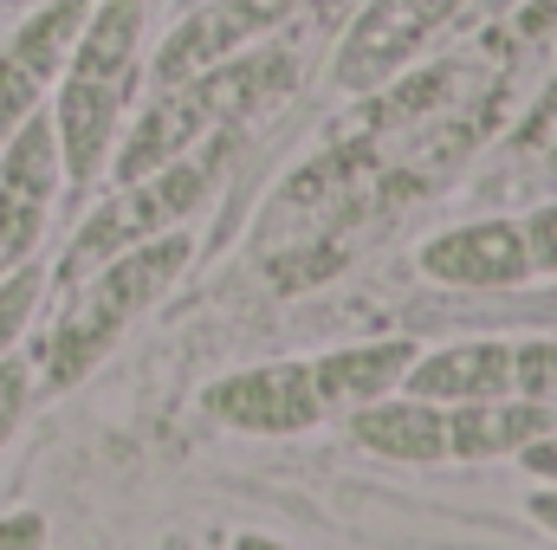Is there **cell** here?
Returning a JSON list of instances; mask_svg holds the SVG:
<instances>
[{
	"label": "cell",
	"instance_id": "1",
	"mask_svg": "<svg viewBox=\"0 0 557 550\" xmlns=\"http://www.w3.org/2000/svg\"><path fill=\"white\" fill-rule=\"evenodd\" d=\"M182 266H188V234L169 227V234H156V240H137V247L111 253L104 266H91L85 278H72V298H65L52 337L39 343L46 383H52V389H72V383L124 337V324H137L143 311L182 278Z\"/></svg>",
	"mask_w": 557,
	"mask_h": 550
},
{
	"label": "cell",
	"instance_id": "2",
	"mask_svg": "<svg viewBox=\"0 0 557 550\" xmlns=\"http://www.w3.org/2000/svg\"><path fill=\"white\" fill-rule=\"evenodd\" d=\"M137 33H143V0H98L78 26V46L65 59V85H59V162L72 182H91L111 155L124 98L137 85Z\"/></svg>",
	"mask_w": 557,
	"mask_h": 550
},
{
	"label": "cell",
	"instance_id": "3",
	"mask_svg": "<svg viewBox=\"0 0 557 550\" xmlns=\"http://www.w3.org/2000/svg\"><path fill=\"white\" fill-rule=\"evenodd\" d=\"M292 78H298V59H292V52H253V59L234 52V59H221V65L182 78V85H162L169 98L149 104L143 124L124 137V149H117V182H137V175H149V168L175 162L195 137L227 130L234 117L260 111V104L278 98Z\"/></svg>",
	"mask_w": 557,
	"mask_h": 550
},
{
	"label": "cell",
	"instance_id": "4",
	"mask_svg": "<svg viewBox=\"0 0 557 550\" xmlns=\"http://www.w3.org/2000/svg\"><path fill=\"white\" fill-rule=\"evenodd\" d=\"M201 201H208V168H201V162H182V155L162 162V168H149V175H137V182H124V195L104 201V208L72 234V247H65V260H59V278L72 285V278H85L91 266H104L111 253L169 234V227L188 221Z\"/></svg>",
	"mask_w": 557,
	"mask_h": 550
},
{
	"label": "cell",
	"instance_id": "5",
	"mask_svg": "<svg viewBox=\"0 0 557 550\" xmlns=\"http://www.w3.org/2000/svg\"><path fill=\"white\" fill-rule=\"evenodd\" d=\"M59 130L52 117H26L13 137L0 142V278L13 266H26V253L39 247L46 234V214H52V195H59Z\"/></svg>",
	"mask_w": 557,
	"mask_h": 550
},
{
	"label": "cell",
	"instance_id": "6",
	"mask_svg": "<svg viewBox=\"0 0 557 550\" xmlns=\"http://www.w3.org/2000/svg\"><path fill=\"white\" fill-rule=\"evenodd\" d=\"M85 13H91V0H52V7H46V13H33V20L20 26V39L0 52V142L13 137L33 111H39L46 85L65 72V59H72V46H78Z\"/></svg>",
	"mask_w": 557,
	"mask_h": 550
},
{
	"label": "cell",
	"instance_id": "7",
	"mask_svg": "<svg viewBox=\"0 0 557 550\" xmlns=\"http://www.w3.org/2000/svg\"><path fill=\"white\" fill-rule=\"evenodd\" d=\"M208 409L221 414L227 427L247 434H305L324 421V396L311 383V363H267V370H240L227 383L208 389Z\"/></svg>",
	"mask_w": 557,
	"mask_h": 550
},
{
	"label": "cell",
	"instance_id": "8",
	"mask_svg": "<svg viewBox=\"0 0 557 550\" xmlns=\"http://www.w3.org/2000/svg\"><path fill=\"white\" fill-rule=\"evenodd\" d=\"M298 7L305 0H214V7H201L182 33H169V46L156 59V85H182V78L234 59L253 33H273L278 20H292Z\"/></svg>",
	"mask_w": 557,
	"mask_h": 550
},
{
	"label": "cell",
	"instance_id": "9",
	"mask_svg": "<svg viewBox=\"0 0 557 550\" xmlns=\"http://www.w3.org/2000/svg\"><path fill=\"white\" fill-rule=\"evenodd\" d=\"M454 7L460 0H370L357 33H350V46L337 52V85H350V91L383 85Z\"/></svg>",
	"mask_w": 557,
	"mask_h": 550
},
{
	"label": "cell",
	"instance_id": "10",
	"mask_svg": "<svg viewBox=\"0 0 557 550\" xmlns=\"http://www.w3.org/2000/svg\"><path fill=\"white\" fill-rule=\"evenodd\" d=\"M421 273L441 278V285H467V291L519 285V278H532L525 227H512V221H473V227H454V234H441V240L421 247Z\"/></svg>",
	"mask_w": 557,
	"mask_h": 550
},
{
	"label": "cell",
	"instance_id": "11",
	"mask_svg": "<svg viewBox=\"0 0 557 550\" xmlns=\"http://www.w3.org/2000/svg\"><path fill=\"white\" fill-rule=\"evenodd\" d=\"M409 396L421 402H493V396H512V343H447L434 357L409 363Z\"/></svg>",
	"mask_w": 557,
	"mask_h": 550
},
{
	"label": "cell",
	"instance_id": "12",
	"mask_svg": "<svg viewBox=\"0 0 557 550\" xmlns=\"http://www.w3.org/2000/svg\"><path fill=\"white\" fill-rule=\"evenodd\" d=\"M557 409L525 402V396H493V402H454L447 409V453L454 460H499L519 453L525 440L552 434Z\"/></svg>",
	"mask_w": 557,
	"mask_h": 550
},
{
	"label": "cell",
	"instance_id": "13",
	"mask_svg": "<svg viewBox=\"0 0 557 550\" xmlns=\"http://www.w3.org/2000/svg\"><path fill=\"white\" fill-rule=\"evenodd\" d=\"M409 363H416V343H350V350L318 357L311 383H318L324 409H363V402L396 396V383L409 376Z\"/></svg>",
	"mask_w": 557,
	"mask_h": 550
},
{
	"label": "cell",
	"instance_id": "14",
	"mask_svg": "<svg viewBox=\"0 0 557 550\" xmlns=\"http://www.w3.org/2000/svg\"><path fill=\"white\" fill-rule=\"evenodd\" d=\"M350 434H357V447H370L383 460H447V409L421 402V396L363 402L357 421H350Z\"/></svg>",
	"mask_w": 557,
	"mask_h": 550
},
{
	"label": "cell",
	"instance_id": "15",
	"mask_svg": "<svg viewBox=\"0 0 557 550\" xmlns=\"http://www.w3.org/2000/svg\"><path fill=\"white\" fill-rule=\"evenodd\" d=\"M512 396L557 409V343H519L512 350Z\"/></svg>",
	"mask_w": 557,
	"mask_h": 550
},
{
	"label": "cell",
	"instance_id": "16",
	"mask_svg": "<svg viewBox=\"0 0 557 550\" xmlns=\"http://www.w3.org/2000/svg\"><path fill=\"white\" fill-rule=\"evenodd\" d=\"M39 285H46V278L33 273V266H13V273L0 278V357L20 343V330H26L33 304H39Z\"/></svg>",
	"mask_w": 557,
	"mask_h": 550
},
{
	"label": "cell",
	"instance_id": "17",
	"mask_svg": "<svg viewBox=\"0 0 557 550\" xmlns=\"http://www.w3.org/2000/svg\"><path fill=\"white\" fill-rule=\"evenodd\" d=\"M26 389H33V376H26V363H13V357H0V447L13 440V427H20V414H26Z\"/></svg>",
	"mask_w": 557,
	"mask_h": 550
},
{
	"label": "cell",
	"instance_id": "18",
	"mask_svg": "<svg viewBox=\"0 0 557 550\" xmlns=\"http://www.w3.org/2000/svg\"><path fill=\"white\" fill-rule=\"evenodd\" d=\"M525 253H532V273H557V201L525 221Z\"/></svg>",
	"mask_w": 557,
	"mask_h": 550
},
{
	"label": "cell",
	"instance_id": "19",
	"mask_svg": "<svg viewBox=\"0 0 557 550\" xmlns=\"http://www.w3.org/2000/svg\"><path fill=\"white\" fill-rule=\"evenodd\" d=\"M0 550H46V518H39V512L0 518Z\"/></svg>",
	"mask_w": 557,
	"mask_h": 550
},
{
	"label": "cell",
	"instance_id": "20",
	"mask_svg": "<svg viewBox=\"0 0 557 550\" xmlns=\"http://www.w3.org/2000/svg\"><path fill=\"white\" fill-rule=\"evenodd\" d=\"M519 460H525V473H539V479H552V486H557V434L525 440V447H519Z\"/></svg>",
	"mask_w": 557,
	"mask_h": 550
},
{
	"label": "cell",
	"instance_id": "21",
	"mask_svg": "<svg viewBox=\"0 0 557 550\" xmlns=\"http://www.w3.org/2000/svg\"><path fill=\"white\" fill-rule=\"evenodd\" d=\"M532 518H539L545 532H557V486H552V492H539V499H532Z\"/></svg>",
	"mask_w": 557,
	"mask_h": 550
},
{
	"label": "cell",
	"instance_id": "22",
	"mask_svg": "<svg viewBox=\"0 0 557 550\" xmlns=\"http://www.w3.org/2000/svg\"><path fill=\"white\" fill-rule=\"evenodd\" d=\"M234 550H285V545H273V538H240Z\"/></svg>",
	"mask_w": 557,
	"mask_h": 550
}]
</instances>
